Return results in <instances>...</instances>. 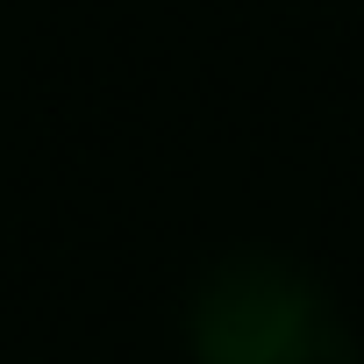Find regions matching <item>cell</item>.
Here are the masks:
<instances>
[{
	"mask_svg": "<svg viewBox=\"0 0 364 364\" xmlns=\"http://www.w3.org/2000/svg\"><path fill=\"white\" fill-rule=\"evenodd\" d=\"M193 364H364L328 286L286 250H229L186 300Z\"/></svg>",
	"mask_w": 364,
	"mask_h": 364,
	"instance_id": "6da1fadb",
	"label": "cell"
}]
</instances>
